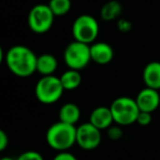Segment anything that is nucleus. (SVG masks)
Here are the masks:
<instances>
[{"instance_id":"1","label":"nucleus","mask_w":160,"mask_h":160,"mask_svg":"<svg viewBox=\"0 0 160 160\" xmlns=\"http://www.w3.org/2000/svg\"><path fill=\"white\" fill-rule=\"evenodd\" d=\"M3 58L8 69L17 77L27 78L36 71L38 55L25 45L11 46L6 52Z\"/></svg>"},{"instance_id":"2","label":"nucleus","mask_w":160,"mask_h":160,"mask_svg":"<svg viewBox=\"0 0 160 160\" xmlns=\"http://www.w3.org/2000/svg\"><path fill=\"white\" fill-rule=\"evenodd\" d=\"M46 142L57 151H67L77 144V126L62 121L52 124L46 132Z\"/></svg>"},{"instance_id":"3","label":"nucleus","mask_w":160,"mask_h":160,"mask_svg":"<svg viewBox=\"0 0 160 160\" xmlns=\"http://www.w3.org/2000/svg\"><path fill=\"white\" fill-rule=\"evenodd\" d=\"M64 91L60 78L54 75L42 76L35 85V97L43 104L56 103L62 97Z\"/></svg>"},{"instance_id":"4","label":"nucleus","mask_w":160,"mask_h":160,"mask_svg":"<svg viewBox=\"0 0 160 160\" xmlns=\"http://www.w3.org/2000/svg\"><path fill=\"white\" fill-rule=\"evenodd\" d=\"M113 114L114 123L121 126H127L136 123L137 116L140 110L136 100L129 97H120L116 98L110 105Z\"/></svg>"},{"instance_id":"5","label":"nucleus","mask_w":160,"mask_h":160,"mask_svg":"<svg viewBox=\"0 0 160 160\" xmlns=\"http://www.w3.org/2000/svg\"><path fill=\"white\" fill-rule=\"evenodd\" d=\"M64 62L69 69L82 70L92 62L90 45L73 40L65 48Z\"/></svg>"},{"instance_id":"6","label":"nucleus","mask_w":160,"mask_h":160,"mask_svg":"<svg viewBox=\"0 0 160 160\" xmlns=\"http://www.w3.org/2000/svg\"><path fill=\"white\" fill-rule=\"evenodd\" d=\"M99 31H100L99 22L93 16L90 14H81L77 17L71 27L73 38L89 45L96 42Z\"/></svg>"},{"instance_id":"7","label":"nucleus","mask_w":160,"mask_h":160,"mask_svg":"<svg viewBox=\"0 0 160 160\" xmlns=\"http://www.w3.org/2000/svg\"><path fill=\"white\" fill-rule=\"evenodd\" d=\"M55 20V14L48 5L38 3L32 7L28 16V24L33 33L44 34L52 29Z\"/></svg>"},{"instance_id":"8","label":"nucleus","mask_w":160,"mask_h":160,"mask_svg":"<svg viewBox=\"0 0 160 160\" xmlns=\"http://www.w3.org/2000/svg\"><path fill=\"white\" fill-rule=\"evenodd\" d=\"M102 140L101 129L90 122L82 123L77 126V145L85 150H93Z\"/></svg>"},{"instance_id":"9","label":"nucleus","mask_w":160,"mask_h":160,"mask_svg":"<svg viewBox=\"0 0 160 160\" xmlns=\"http://www.w3.org/2000/svg\"><path fill=\"white\" fill-rule=\"evenodd\" d=\"M135 100L140 111L152 113L160 108V92L159 90L145 87L138 92Z\"/></svg>"},{"instance_id":"10","label":"nucleus","mask_w":160,"mask_h":160,"mask_svg":"<svg viewBox=\"0 0 160 160\" xmlns=\"http://www.w3.org/2000/svg\"><path fill=\"white\" fill-rule=\"evenodd\" d=\"M91 60L99 65H107L114 57V49L109 43L94 42L90 44Z\"/></svg>"},{"instance_id":"11","label":"nucleus","mask_w":160,"mask_h":160,"mask_svg":"<svg viewBox=\"0 0 160 160\" xmlns=\"http://www.w3.org/2000/svg\"><path fill=\"white\" fill-rule=\"evenodd\" d=\"M89 122L93 124L99 129H108L111 125L114 124V118L112 111L110 107H97L96 109L92 110L90 113Z\"/></svg>"},{"instance_id":"12","label":"nucleus","mask_w":160,"mask_h":160,"mask_svg":"<svg viewBox=\"0 0 160 160\" xmlns=\"http://www.w3.org/2000/svg\"><path fill=\"white\" fill-rule=\"evenodd\" d=\"M142 80L146 87L160 90V62H150L145 66Z\"/></svg>"},{"instance_id":"13","label":"nucleus","mask_w":160,"mask_h":160,"mask_svg":"<svg viewBox=\"0 0 160 160\" xmlns=\"http://www.w3.org/2000/svg\"><path fill=\"white\" fill-rule=\"evenodd\" d=\"M58 67L57 58L53 54L45 53L38 56V62H36V71L41 76H49L54 75Z\"/></svg>"},{"instance_id":"14","label":"nucleus","mask_w":160,"mask_h":160,"mask_svg":"<svg viewBox=\"0 0 160 160\" xmlns=\"http://www.w3.org/2000/svg\"><path fill=\"white\" fill-rule=\"evenodd\" d=\"M80 116H81L80 108L76 103H71V102L62 104V108L59 109V112H58L59 121L71 125L77 124L80 120Z\"/></svg>"},{"instance_id":"15","label":"nucleus","mask_w":160,"mask_h":160,"mask_svg":"<svg viewBox=\"0 0 160 160\" xmlns=\"http://www.w3.org/2000/svg\"><path fill=\"white\" fill-rule=\"evenodd\" d=\"M123 12V7L118 0H110L102 6L100 10V17L103 21H114L118 20Z\"/></svg>"},{"instance_id":"16","label":"nucleus","mask_w":160,"mask_h":160,"mask_svg":"<svg viewBox=\"0 0 160 160\" xmlns=\"http://www.w3.org/2000/svg\"><path fill=\"white\" fill-rule=\"evenodd\" d=\"M60 81L64 87L65 91H71L75 90L81 85L82 78H81V73L79 70H75V69H69L62 73L60 76Z\"/></svg>"},{"instance_id":"17","label":"nucleus","mask_w":160,"mask_h":160,"mask_svg":"<svg viewBox=\"0 0 160 160\" xmlns=\"http://www.w3.org/2000/svg\"><path fill=\"white\" fill-rule=\"evenodd\" d=\"M47 5L55 17H64L71 10V0H49Z\"/></svg>"},{"instance_id":"18","label":"nucleus","mask_w":160,"mask_h":160,"mask_svg":"<svg viewBox=\"0 0 160 160\" xmlns=\"http://www.w3.org/2000/svg\"><path fill=\"white\" fill-rule=\"evenodd\" d=\"M107 131H108V137L112 140H118L123 137V128H122V126L118 124L114 123V124L111 125Z\"/></svg>"},{"instance_id":"19","label":"nucleus","mask_w":160,"mask_h":160,"mask_svg":"<svg viewBox=\"0 0 160 160\" xmlns=\"http://www.w3.org/2000/svg\"><path fill=\"white\" fill-rule=\"evenodd\" d=\"M17 160H44V158H43V156L41 155L38 151L28 150L21 153V155L17 158Z\"/></svg>"},{"instance_id":"20","label":"nucleus","mask_w":160,"mask_h":160,"mask_svg":"<svg viewBox=\"0 0 160 160\" xmlns=\"http://www.w3.org/2000/svg\"><path fill=\"white\" fill-rule=\"evenodd\" d=\"M152 121V118H151V113L150 112H145V111H140L139 114L137 116V120H136V123L139 124L140 126H147L149 125Z\"/></svg>"},{"instance_id":"21","label":"nucleus","mask_w":160,"mask_h":160,"mask_svg":"<svg viewBox=\"0 0 160 160\" xmlns=\"http://www.w3.org/2000/svg\"><path fill=\"white\" fill-rule=\"evenodd\" d=\"M133 28V24H132L131 21H128L127 19L121 18L118 19V29L120 32H123V33H126V32H129Z\"/></svg>"},{"instance_id":"22","label":"nucleus","mask_w":160,"mask_h":160,"mask_svg":"<svg viewBox=\"0 0 160 160\" xmlns=\"http://www.w3.org/2000/svg\"><path fill=\"white\" fill-rule=\"evenodd\" d=\"M53 160H78V159L76 158V156H73L72 153L68 152V151H59L53 158Z\"/></svg>"},{"instance_id":"23","label":"nucleus","mask_w":160,"mask_h":160,"mask_svg":"<svg viewBox=\"0 0 160 160\" xmlns=\"http://www.w3.org/2000/svg\"><path fill=\"white\" fill-rule=\"evenodd\" d=\"M9 145V137L6 134V132L0 131V150L3 151Z\"/></svg>"},{"instance_id":"24","label":"nucleus","mask_w":160,"mask_h":160,"mask_svg":"<svg viewBox=\"0 0 160 160\" xmlns=\"http://www.w3.org/2000/svg\"><path fill=\"white\" fill-rule=\"evenodd\" d=\"M0 160H17V159H14L12 157H2Z\"/></svg>"}]
</instances>
